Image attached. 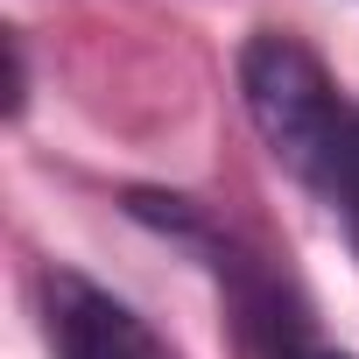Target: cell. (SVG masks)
<instances>
[{
  "label": "cell",
  "instance_id": "3957f363",
  "mask_svg": "<svg viewBox=\"0 0 359 359\" xmlns=\"http://www.w3.org/2000/svg\"><path fill=\"white\" fill-rule=\"evenodd\" d=\"M219 254H226V247H219ZM212 268L233 282L240 317H247V338H254V352H261V359H352V352L324 345V338L310 331V317L282 296V282H275L268 268H254L247 254H226V261H212Z\"/></svg>",
  "mask_w": 359,
  "mask_h": 359
},
{
  "label": "cell",
  "instance_id": "6da1fadb",
  "mask_svg": "<svg viewBox=\"0 0 359 359\" xmlns=\"http://www.w3.org/2000/svg\"><path fill=\"white\" fill-rule=\"evenodd\" d=\"M240 99L261 127V141L275 148V162L289 176H303L310 191H324V176L345 148V127H352V106L338 99L331 71L296 43V36H247L240 50Z\"/></svg>",
  "mask_w": 359,
  "mask_h": 359
},
{
  "label": "cell",
  "instance_id": "277c9868",
  "mask_svg": "<svg viewBox=\"0 0 359 359\" xmlns=\"http://www.w3.org/2000/svg\"><path fill=\"white\" fill-rule=\"evenodd\" d=\"M324 198L338 205V219H345V233H352V247H359V106H352L345 148H338V162H331V176H324Z\"/></svg>",
  "mask_w": 359,
  "mask_h": 359
},
{
  "label": "cell",
  "instance_id": "7a4b0ae2",
  "mask_svg": "<svg viewBox=\"0 0 359 359\" xmlns=\"http://www.w3.org/2000/svg\"><path fill=\"white\" fill-rule=\"evenodd\" d=\"M43 338L57 359H169L162 338L148 331V317H134L113 289L50 268L43 275Z\"/></svg>",
  "mask_w": 359,
  "mask_h": 359
}]
</instances>
